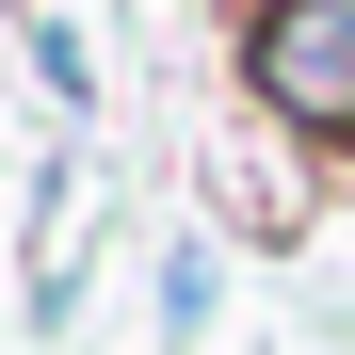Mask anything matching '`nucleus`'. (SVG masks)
Segmentation results:
<instances>
[{"label":"nucleus","instance_id":"f257e3e1","mask_svg":"<svg viewBox=\"0 0 355 355\" xmlns=\"http://www.w3.org/2000/svg\"><path fill=\"white\" fill-rule=\"evenodd\" d=\"M243 81L291 113V130L355 146V0H259L243 17Z\"/></svg>","mask_w":355,"mask_h":355},{"label":"nucleus","instance_id":"f03ea898","mask_svg":"<svg viewBox=\"0 0 355 355\" xmlns=\"http://www.w3.org/2000/svg\"><path fill=\"white\" fill-rule=\"evenodd\" d=\"M17 65H33V81H49V97H65V113H81V97H97V81H81V17H17Z\"/></svg>","mask_w":355,"mask_h":355},{"label":"nucleus","instance_id":"7ed1b4c3","mask_svg":"<svg viewBox=\"0 0 355 355\" xmlns=\"http://www.w3.org/2000/svg\"><path fill=\"white\" fill-rule=\"evenodd\" d=\"M162 323H178V339L210 323V243H162Z\"/></svg>","mask_w":355,"mask_h":355}]
</instances>
